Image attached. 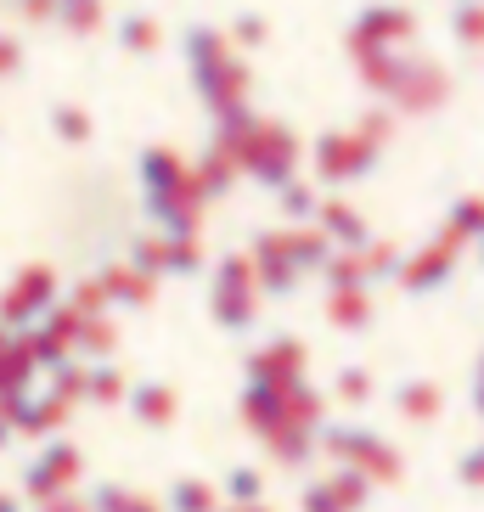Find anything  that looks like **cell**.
I'll use <instances>...</instances> for the list:
<instances>
[{
	"label": "cell",
	"instance_id": "cell-5",
	"mask_svg": "<svg viewBox=\"0 0 484 512\" xmlns=\"http://www.w3.org/2000/svg\"><path fill=\"white\" fill-rule=\"evenodd\" d=\"M231 34H237L242 46H259V40H265V17H259V12H242Z\"/></svg>",
	"mask_w": 484,
	"mask_h": 512
},
{
	"label": "cell",
	"instance_id": "cell-2",
	"mask_svg": "<svg viewBox=\"0 0 484 512\" xmlns=\"http://www.w3.org/2000/svg\"><path fill=\"white\" fill-rule=\"evenodd\" d=\"M186 51H192V68L203 74V85L226 68V40L214 29H186Z\"/></svg>",
	"mask_w": 484,
	"mask_h": 512
},
{
	"label": "cell",
	"instance_id": "cell-3",
	"mask_svg": "<svg viewBox=\"0 0 484 512\" xmlns=\"http://www.w3.org/2000/svg\"><path fill=\"white\" fill-rule=\"evenodd\" d=\"M451 34H456V40H462L468 51H479V46H484V0H456Z\"/></svg>",
	"mask_w": 484,
	"mask_h": 512
},
{
	"label": "cell",
	"instance_id": "cell-4",
	"mask_svg": "<svg viewBox=\"0 0 484 512\" xmlns=\"http://www.w3.org/2000/svg\"><path fill=\"white\" fill-rule=\"evenodd\" d=\"M119 46L124 51H152V46H158V23H152V17H141V12L119 17Z\"/></svg>",
	"mask_w": 484,
	"mask_h": 512
},
{
	"label": "cell",
	"instance_id": "cell-6",
	"mask_svg": "<svg viewBox=\"0 0 484 512\" xmlns=\"http://www.w3.org/2000/svg\"><path fill=\"white\" fill-rule=\"evenodd\" d=\"M17 62H23V51H17L6 34H0V74H6V68H17Z\"/></svg>",
	"mask_w": 484,
	"mask_h": 512
},
{
	"label": "cell",
	"instance_id": "cell-1",
	"mask_svg": "<svg viewBox=\"0 0 484 512\" xmlns=\"http://www.w3.org/2000/svg\"><path fill=\"white\" fill-rule=\"evenodd\" d=\"M361 34L400 40V34H411V12H406V6H394V0H378V6H366V12L355 17V40H361Z\"/></svg>",
	"mask_w": 484,
	"mask_h": 512
}]
</instances>
